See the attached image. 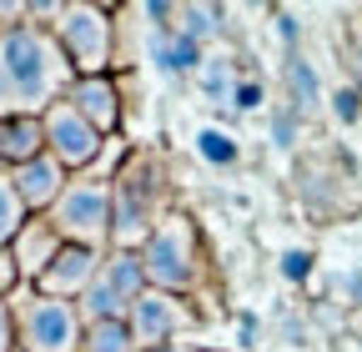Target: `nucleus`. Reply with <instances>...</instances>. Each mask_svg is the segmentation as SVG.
<instances>
[{
  "label": "nucleus",
  "mask_w": 362,
  "mask_h": 352,
  "mask_svg": "<svg viewBox=\"0 0 362 352\" xmlns=\"http://www.w3.org/2000/svg\"><path fill=\"white\" fill-rule=\"evenodd\" d=\"M81 352H136V342H131L126 322H86Z\"/></svg>",
  "instance_id": "20"
},
{
  "label": "nucleus",
  "mask_w": 362,
  "mask_h": 352,
  "mask_svg": "<svg viewBox=\"0 0 362 352\" xmlns=\"http://www.w3.org/2000/svg\"><path fill=\"white\" fill-rule=\"evenodd\" d=\"M45 222L71 247L111 252V182H101V176H90V171L71 176L66 192L56 196V206L45 211Z\"/></svg>",
  "instance_id": "6"
},
{
  "label": "nucleus",
  "mask_w": 362,
  "mask_h": 352,
  "mask_svg": "<svg viewBox=\"0 0 362 352\" xmlns=\"http://www.w3.org/2000/svg\"><path fill=\"white\" fill-rule=\"evenodd\" d=\"M66 182H71V171L56 161V156H35V161H25V166H11V187H16V196H21V206L30 211V216H45L56 206V196L66 192Z\"/></svg>",
  "instance_id": "11"
},
{
  "label": "nucleus",
  "mask_w": 362,
  "mask_h": 352,
  "mask_svg": "<svg viewBox=\"0 0 362 352\" xmlns=\"http://www.w3.org/2000/svg\"><path fill=\"white\" fill-rule=\"evenodd\" d=\"M237 61L226 56V51H206L202 56V66H197V91L206 96V101H216V106H232V91H237Z\"/></svg>",
  "instance_id": "16"
},
{
  "label": "nucleus",
  "mask_w": 362,
  "mask_h": 352,
  "mask_svg": "<svg viewBox=\"0 0 362 352\" xmlns=\"http://www.w3.org/2000/svg\"><path fill=\"white\" fill-rule=\"evenodd\" d=\"M171 30H181L187 40H197L202 51H216L221 6H176V11H171Z\"/></svg>",
  "instance_id": "17"
},
{
  "label": "nucleus",
  "mask_w": 362,
  "mask_h": 352,
  "mask_svg": "<svg viewBox=\"0 0 362 352\" xmlns=\"http://www.w3.org/2000/svg\"><path fill=\"white\" fill-rule=\"evenodd\" d=\"M16 352H21V347H16Z\"/></svg>",
  "instance_id": "30"
},
{
  "label": "nucleus",
  "mask_w": 362,
  "mask_h": 352,
  "mask_svg": "<svg viewBox=\"0 0 362 352\" xmlns=\"http://www.w3.org/2000/svg\"><path fill=\"white\" fill-rule=\"evenodd\" d=\"M45 151L40 116H0V166H25Z\"/></svg>",
  "instance_id": "15"
},
{
  "label": "nucleus",
  "mask_w": 362,
  "mask_h": 352,
  "mask_svg": "<svg viewBox=\"0 0 362 352\" xmlns=\"http://www.w3.org/2000/svg\"><path fill=\"white\" fill-rule=\"evenodd\" d=\"M16 287H25V282H21V272H16V257H11V247H0V297H11Z\"/></svg>",
  "instance_id": "24"
},
{
  "label": "nucleus",
  "mask_w": 362,
  "mask_h": 352,
  "mask_svg": "<svg viewBox=\"0 0 362 352\" xmlns=\"http://www.w3.org/2000/svg\"><path fill=\"white\" fill-rule=\"evenodd\" d=\"M71 61L40 20L0 25V116H45L71 91Z\"/></svg>",
  "instance_id": "1"
},
{
  "label": "nucleus",
  "mask_w": 362,
  "mask_h": 352,
  "mask_svg": "<svg viewBox=\"0 0 362 352\" xmlns=\"http://www.w3.org/2000/svg\"><path fill=\"white\" fill-rule=\"evenodd\" d=\"M6 302L16 312V347L21 352H81L86 322L76 312V302L45 297L35 287H16Z\"/></svg>",
  "instance_id": "5"
},
{
  "label": "nucleus",
  "mask_w": 362,
  "mask_h": 352,
  "mask_svg": "<svg viewBox=\"0 0 362 352\" xmlns=\"http://www.w3.org/2000/svg\"><path fill=\"white\" fill-rule=\"evenodd\" d=\"M25 206H21V196H16V187H11V171L0 166V247H11V237L25 227Z\"/></svg>",
  "instance_id": "21"
},
{
  "label": "nucleus",
  "mask_w": 362,
  "mask_h": 352,
  "mask_svg": "<svg viewBox=\"0 0 362 352\" xmlns=\"http://www.w3.org/2000/svg\"><path fill=\"white\" fill-rule=\"evenodd\" d=\"M101 257L106 252H90V247H61V257L45 267V277L35 282V292H45V297H61V302H81V292L90 287V277H96V267H101Z\"/></svg>",
  "instance_id": "13"
},
{
  "label": "nucleus",
  "mask_w": 362,
  "mask_h": 352,
  "mask_svg": "<svg viewBox=\"0 0 362 352\" xmlns=\"http://www.w3.org/2000/svg\"><path fill=\"white\" fill-rule=\"evenodd\" d=\"M61 232L45 222V216H25V227L11 237V257H16V272H21V282L25 287H35L40 277H45V267L61 257Z\"/></svg>",
  "instance_id": "12"
},
{
  "label": "nucleus",
  "mask_w": 362,
  "mask_h": 352,
  "mask_svg": "<svg viewBox=\"0 0 362 352\" xmlns=\"http://www.w3.org/2000/svg\"><path fill=\"white\" fill-rule=\"evenodd\" d=\"M171 206V171L156 146H131L126 166L111 176V247L141 252V242L166 222Z\"/></svg>",
  "instance_id": "2"
},
{
  "label": "nucleus",
  "mask_w": 362,
  "mask_h": 352,
  "mask_svg": "<svg viewBox=\"0 0 362 352\" xmlns=\"http://www.w3.org/2000/svg\"><path fill=\"white\" fill-rule=\"evenodd\" d=\"M332 116L342 126H352L362 116V86H337V91H332Z\"/></svg>",
  "instance_id": "23"
},
{
  "label": "nucleus",
  "mask_w": 362,
  "mask_h": 352,
  "mask_svg": "<svg viewBox=\"0 0 362 352\" xmlns=\"http://www.w3.org/2000/svg\"><path fill=\"white\" fill-rule=\"evenodd\" d=\"M71 101L90 126L101 131V136H121V116H126V101H121V86L116 76H76L71 91L61 96Z\"/></svg>",
  "instance_id": "10"
},
{
  "label": "nucleus",
  "mask_w": 362,
  "mask_h": 352,
  "mask_svg": "<svg viewBox=\"0 0 362 352\" xmlns=\"http://www.w3.org/2000/svg\"><path fill=\"white\" fill-rule=\"evenodd\" d=\"M141 292H146L141 257H136V252H121V247H111V252L101 257L96 277H90V287L81 292L76 312H81V322H126L131 302L141 297Z\"/></svg>",
  "instance_id": "7"
},
{
  "label": "nucleus",
  "mask_w": 362,
  "mask_h": 352,
  "mask_svg": "<svg viewBox=\"0 0 362 352\" xmlns=\"http://www.w3.org/2000/svg\"><path fill=\"white\" fill-rule=\"evenodd\" d=\"M202 56H206V51L197 46V40H187L181 30H171V25H151L146 61H151L156 71H166V76H197Z\"/></svg>",
  "instance_id": "14"
},
{
  "label": "nucleus",
  "mask_w": 362,
  "mask_h": 352,
  "mask_svg": "<svg viewBox=\"0 0 362 352\" xmlns=\"http://www.w3.org/2000/svg\"><path fill=\"white\" fill-rule=\"evenodd\" d=\"M40 131H45V156H56L71 176H81V171H90L96 166V156H101V146H106V136L96 126H90L71 101H56L51 111L40 116Z\"/></svg>",
  "instance_id": "9"
},
{
  "label": "nucleus",
  "mask_w": 362,
  "mask_h": 352,
  "mask_svg": "<svg viewBox=\"0 0 362 352\" xmlns=\"http://www.w3.org/2000/svg\"><path fill=\"white\" fill-rule=\"evenodd\" d=\"M287 111L292 116H307V111H317V101H322V81H317V71H312V61L307 56H287Z\"/></svg>",
  "instance_id": "18"
},
{
  "label": "nucleus",
  "mask_w": 362,
  "mask_h": 352,
  "mask_svg": "<svg viewBox=\"0 0 362 352\" xmlns=\"http://www.w3.org/2000/svg\"><path fill=\"white\" fill-rule=\"evenodd\" d=\"M197 156H202L206 166L226 171V166H237V161H242V146H237L232 131H221V126H202V131H197Z\"/></svg>",
  "instance_id": "19"
},
{
  "label": "nucleus",
  "mask_w": 362,
  "mask_h": 352,
  "mask_svg": "<svg viewBox=\"0 0 362 352\" xmlns=\"http://www.w3.org/2000/svg\"><path fill=\"white\" fill-rule=\"evenodd\" d=\"M277 30H282L287 46H297V20H292V16H282V20H277Z\"/></svg>",
  "instance_id": "29"
},
{
  "label": "nucleus",
  "mask_w": 362,
  "mask_h": 352,
  "mask_svg": "<svg viewBox=\"0 0 362 352\" xmlns=\"http://www.w3.org/2000/svg\"><path fill=\"white\" fill-rule=\"evenodd\" d=\"M272 131H277V146H287V141H292V131H297V116H292V111H277Z\"/></svg>",
  "instance_id": "27"
},
{
  "label": "nucleus",
  "mask_w": 362,
  "mask_h": 352,
  "mask_svg": "<svg viewBox=\"0 0 362 352\" xmlns=\"http://www.w3.org/2000/svg\"><path fill=\"white\" fill-rule=\"evenodd\" d=\"M141 352H206V347H197V342H166V347H141Z\"/></svg>",
  "instance_id": "28"
},
{
  "label": "nucleus",
  "mask_w": 362,
  "mask_h": 352,
  "mask_svg": "<svg viewBox=\"0 0 362 352\" xmlns=\"http://www.w3.org/2000/svg\"><path fill=\"white\" fill-rule=\"evenodd\" d=\"M267 106V81L262 76H237V91H232V111H242V116H252V111H262Z\"/></svg>",
  "instance_id": "22"
},
{
  "label": "nucleus",
  "mask_w": 362,
  "mask_h": 352,
  "mask_svg": "<svg viewBox=\"0 0 362 352\" xmlns=\"http://www.w3.org/2000/svg\"><path fill=\"white\" fill-rule=\"evenodd\" d=\"M136 257H141L146 287H156V292H171V297L192 302L206 287V242H202V227L187 211H171L166 222L141 242Z\"/></svg>",
  "instance_id": "4"
},
{
  "label": "nucleus",
  "mask_w": 362,
  "mask_h": 352,
  "mask_svg": "<svg viewBox=\"0 0 362 352\" xmlns=\"http://www.w3.org/2000/svg\"><path fill=\"white\" fill-rule=\"evenodd\" d=\"M30 20H40L56 35L61 56L71 61L76 76H111L121 66L116 51V11L111 6H86V0H61V6H30Z\"/></svg>",
  "instance_id": "3"
},
{
  "label": "nucleus",
  "mask_w": 362,
  "mask_h": 352,
  "mask_svg": "<svg viewBox=\"0 0 362 352\" xmlns=\"http://www.w3.org/2000/svg\"><path fill=\"white\" fill-rule=\"evenodd\" d=\"M0 352H16V312L6 297H0Z\"/></svg>",
  "instance_id": "25"
},
{
  "label": "nucleus",
  "mask_w": 362,
  "mask_h": 352,
  "mask_svg": "<svg viewBox=\"0 0 362 352\" xmlns=\"http://www.w3.org/2000/svg\"><path fill=\"white\" fill-rule=\"evenodd\" d=\"M307 267H312V252H287L282 257V277H292V282H302Z\"/></svg>",
  "instance_id": "26"
},
{
  "label": "nucleus",
  "mask_w": 362,
  "mask_h": 352,
  "mask_svg": "<svg viewBox=\"0 0 362 352\" xmlns=\"http://www.w3.org/2000/svg\"><path fill=\"white\" fill-rule=\"evenodd\" d=\"M197 322L202 317H197V307L187 297H171V292H156V287H146L131 302V312H126L136 352L141 347H166V342H192Z\"/></svg>",
  "instance_id": "8"
}]
</instances>
